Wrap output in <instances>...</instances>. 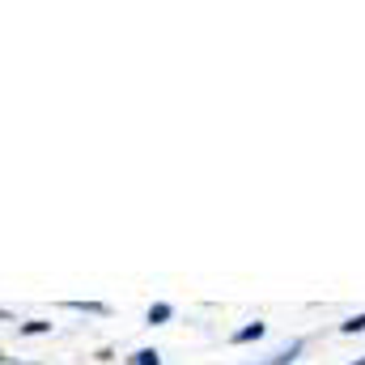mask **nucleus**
<instances>
[{"label": "nucleus", "instance_id": "f257e3e1", "mask_svg": "<svg viewBox=\"0 0 365 365\" xmlns=\"http://www.w3.org/2000/svg\"><path fill=\"white\" fill-rule=\"evenodd\" d=\"M264 336H268V323H264V319H251V323H242V327L230 331V344L242 349V344H259Z\"/></svg>", "mask_w": 365, "mask_h": 365}, {"label": "nucleus", "instance_id": "f03ea898", "mask_svg": "<svg viewBox=\"0 0 365 365\" xmlns=\"http://www.w3.org/2000/svg\"><path fill=\"white\" fill-rule=\"evenodd\" d=\"M306 353V336H297V340H289L280 353H272V357H264V361H255V365H297V357Z\"/></svg>", "mask_w": 365, "mask_h": 365}, {"label": "nucleus", "instance_id": "7ed1b4c3", "mask_svg": "<svg viewBox=\"0 0 365 365\" xmlns=\"http://www.w3.org/2000/svg\"><path fill=\"white\" fill-rule=\"evenodd\" d=\"M64 310H77V314H90V319H110V306L106 302H86V297H68Z\"/></svg>", "mask_w": 365, "mask_h": 365}, {"label": "nucleus", "instance_id": "20e7f679", "mask_svg": "<svg viewBox=\"0 0 365 365\" xmlns=\"http://www.w3.org/2000/svg\"><path fill=\"white\" fill-rule=\"evenodd\" d=\"M170 319H175V306H170V302H153V306L145 310V323H149V327H166Z\"/></svg>", "mask_w": 365, "mask_h": 365}, {"label": "nucleus", "instance_id": "39448f33", "mask_svg": "<svg viewBox=\"0 0 365 365\" xmlns=\"http://www.w3.org/2000/svg\"><path fill=\"white\" fill-rule=\"evenodd\" d=\"M51 331H56L51 319H26V323H17V336H51Z\"/></svg>", "mask_w": 365, "mask_h": 365}, {"label": "nucleus", "instance_id": "423d86ee", "mask_svg": "<svg viewBox=\"0 0 365 365\" xmlns=\"http://www.w3.org/2000/svg\"><path fill=\"white\" fill-rule=\"evenodd\" d=\"M123 365H162V353L158 349H136V353H128Z\"/></svg>", "mask_w": 365, "mask_h": 365}, {"label": "nucleus", "instance_id": "0eeeda50", "mask_svg": "<svg viewBox=\"0 0 365 365\" xmlns=\"http://www.w3.org/2000/svg\"><path fill=\"white\" fill-rule=\"evenodd\" d=\"M336 331H340V336H365V310H361V314H349Z\"/></svg>", "mask_w": 365, "mask_h": 365}, {"label": "nucleus", "instance_id": "6e6552de", "mask_svg": "<svg viewBox=\"0 0 365 365\" xmlns=\"http://www.w3.org/2000/svg\"><path fill=\"white\" fill-rule=\"evenodd\" d=\"M93 357H98V361H115V349H110V344H102V349H98Z\"/></svg>", "mask_w": 365, "mask_h": 365}, {"label": "nucleus", "instance_id": "1a4fd4ad", "mask_svg": "<svg viewBox=\"0 0 365 365\" xmlns=\"http://www.w3.org/2000/svg\"><path fill=\"white\" fill-rule=\"evenodd\" d=\"M4 365H38V361H17V357H4Z\"/></svg>", "mask_w": 365, "mask_h": 365}, {"label": "nucleus", "instance_id": "9d476101", "mask_svg": "<svg viewBox=\"0 0 365 365\" xmlns=\"http://www.w3.org/2000/svg\"><path fill=\"white\" fill-rule=\"evenodd\" d=\"M349 365H365V357H357V361H349Z\"/></svg>", "mask_w": 365, "mask_h": 365}]
</instances>
